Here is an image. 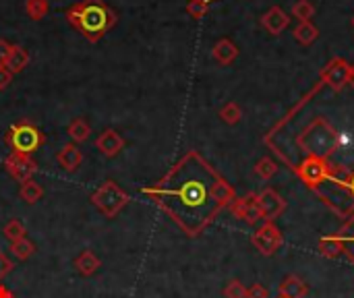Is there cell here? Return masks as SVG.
Here are the masks:
<instances>
[{"instance_id": "obj_1", "label": "cell", "mask_w": 354, "mask_h": 298, "mask_svg": "<svg viewBox=\"0 0 354 298\" xmlns=\"http://www.w3.org/2000/svg\"><path fill=\"white\" fill-rule=\"evenodd\" d=\"M141 193L187 236H199L236 199L234 188L197 151L185 153Z\"/></svg>"}, {"instance_id": "obj_2", "label": "cell", "mask_w": 354, "mask_h": 298, "mask_svg": "<svg viewBox=\"0 0 354 298\" xmlns=\"http://www.w3.org/2000/svg\"><path fill=\"white\" fill-rule=\"evenodd\" d=\"M64 17L87 42H99L118 23V15L104 0H77L64 11Z\"/></svg>"}, {"instance_id": "obj_3", "label": "cell", "mask_w": 354, "mask_h": 298, "mask_svg": "<svg viewBox=\"0 0 354 298\" xmlns=\"http://www.w3.org/2000/svg\"><path fill=\"white\" fill-rule=\"evenodd\" d=\"M5 143L9 145V149L13 153H25L32 156L36 153L44 143H46V135L42 133L40 127H36L30 121H19L15 123L7 133H5Z\"/></svg>"}, {"instance_id": "obj_4", "label": "cell", "mask_w": 354, "mask_h": 298, "mask_svg": "<svg viewBox=\"0 0 354 298\" xmlns=\"http://www.w3.org/2000/svg\"><path fill=\"white\" fill-rule=\"evenodd\" d=\"M131 201V197L125 188L118 186L114 180H106L93 195H91V203L93 208L104 216V218H116Z\"/></svg>"}, {"instance_id": "obj_5", "label": "cell", "mask_w": 354, "mask_h": 298, "mask_svg": "<svg viewBox=\"0 0 354 298\" xmlns=\"http://www.w3.org/2000/svg\"><path fill=\"white\" fill-rule=\"evenodd\" d=\"M253 247L261 253V255H274L282 245H284V236L280 232V228L274 222H263L251 236Z\"/></svg>"}, {"instance_id": "obj_6", "label": "cell", "mask_w": 354, "mask_h": 298, "mask_svg": "<svg viewBox=\"0 0 354 298\" xmlns=\"http://www.w3.org/2000/svg\"><path fill=\"white\" fill-rule=\"evenodd\" d=\"M5 170L9 172V176L17 182H25L30 178H34L36 170H38V164L32 156H25V153H9L7 160H5Z\"/></svg>"}, {"instance_id": "obj_7", "label": "cell", "mask_w": 354, "mask_h": 298, "mask_svg": "<svg viewBox=\"0 0 354 298\" xmlns=\"http://www.w3.org/2000/svg\"><path fill=\"white\" fill-rule=\"evenodd\" d=\"M257 206H259L261 220H266V222H274L286 210V201L274 188H266L257 195Z\"/></svg>"}, {"instance_id": "obj_8", "label": "cell", "mask_w": 354, "mask_h": 298, "mask_svg": "<svg viewBox=\"0 0 354 298\" xmlns=\"http://www.w3.org/2000/svg\"><path fill=\"white\" fill-rule=\"evenodd\" d=\"M230 212L234 214V218H239L247 224H257L261 222V214H259V206H257V195L249 193L245 197L234 199V201L228 206Z\"/></svg>"}, {"instance_id": "obj_9", "label": "cell", "mask_w": 354, "mask_h": 298, "mask_svg": "<svg viewBox=\"0 0 354 298\" xmlns=\"http://www.w3.org/2000/svg\"><path fill=\"white\" fill-rule=\"evenodd\" d=\"M127 141L118 135L114 129H106L104 133H99V137L95 139V147L106 156V158H116L125 149Z\"/></svg>"}, {"instance_id": "obj_10", "label": "cell", "mask_w": 354, "mask_h": 298, "mask_svg": "<svg viewBox=\"0 0 354 298\" xmlns=\"http://www.w3.org/2000/svg\"><path fill=\"white\" fill-rule=\"evenodd\" d=\"M321 77H323V81L329 83L333 89H340L342 85L348 83L350 66H348L344 60H333V62H329V64L321 71Z\"/></svg>"}, {"instance_id": "obj_11", "label": "cell", "mask_w": 354, "mask_h": 298, "mask_svg": "<svg viewBox=\"0 0 354 298\" xmlns=\"http://www.w3.org/2000/svg\"><path fill=\"white\" fill-rule=\"evenodd\" d=\"M309 294V286L298 275H286L278 288V298H305Z\"/></svg>"}, {"instance_id": "obj_12", "label": "cell", "mask_w": 354, "mask_h": 298, "mask_svg": "<svg viewBox=\"0 0 354 298\" xmlns=\"http://www.w3.org/2000/svg\"><path fill=\"white\" fill-rule=\"evenodd\" d=\"M56 162L64 172H77L79 166L83 164V153L75 143H67L58 153H56Z\"/></svg>"}, {"instance_id": "obj_13", "label": "cell", "mask_w": 354, "mask_h": 298, "mask_svg": "<svg viewBox=\"0 0 354 298\" xmlns=\"http://www.w3.org/2000/svg\"><path fill=\"white\" fill-rule=\"evenodd\" d=\"M317 247H319V253L323 257H327V259H338L344 253V240H342L340 232L319 238V245Z\"/></svg>"}, {"instance_id": "obj_14", "label": "cell", "mask_w": 354, "mask_h": 298, "mask_svg": "<svg viewBox=\"0 0 354 298\" xmlns=\"http://www.w3.org/2000/svg\"><path fill=\"white\" fill-rule=\"evenodd\" d=\"M75 269L83 275V277H89V275H93L97 269H99V265H102V261L93 255V251H83L77 259H75Z\"/></svg>"}, {"instance_id": "obj_15", "label": "cell", "mask_w": 354, "mask_h": 298, "mask_svg": "<svg viewBox=\"0 0 354 298\" xmlns=\"http://www.w3.org/2000/svg\"><path fill=\"white\" fill-rule=\"evenodd\" d=\"M27 64H30V52H27L23 46H13V50H11V54H9L5 66H7L13 75H17V73H21Z\"/></svg>"}, {"instance_id": "obj_16", "label": "cell", "mask_w": 354, "mask_h": 298, "mask_svg": "<svg viewBox=\"0 0 354 298\" xmlns=\"http://www.w3.org/2000/svg\"><path fill=\"white\" fill-rule=\"evenodd\" d=\"M236 56H239V48H236L230 40H220L215 46H213V58L220 62V64H230Z\"/></svg>"}, {"instance_id": "obj_17", "label": "cell", "mask_w": 354, "mask_h": 298, "mask_svg": "<svg viewBox=\"0 0 354 298\" xmlns=\"http://www.w3.org/2000/svg\"><path fill=\"white\" fill-rule=\"evenodd\" d=\"M286 25H288V17H286L284 11L278 9V7L272 9V11H268L266 17H263V27H266L268 32H272V34H280Z\"/></svg>"}, {"instance_id": "obj_18", "label": "cell", "mask_w": 354, "mask_h": 298, "mask_svg": "<svg viewBox=\"0 0 354 298\" xmlns=\"http://www.w3.org/2000/svg\"><path fill=\"white\" fill-rule=\"evenodd\" d=\"M19 197L23 199L25 203H30V206H34V203H38L40 199L44 197V188L34 180V178H30V180H25V182H21V188H19Z\"/></svg>"}, {"instance_id": "obj_19", "label": "cell", "mask_w": 354, "mask_h": 298, "mask_svg": "<svg viewBox=\"0 0 354 298\" xmlns=\"http://www.w3.org/2000/svg\"><path fill=\"white\" fill-rule=\"evenodd\" d=\"M67 133L71 135V139H73L75 143H83V141H87L89 135H91V127H89V123H87L85 119H75V121H71Z\"/></svg>"}, {"instance_id": "obj_20", "label": "cell", "mask_w": 354, "mask_h": 298, "mask_svg": "<svg viewBox=\"0 0 354 298\" xmlns=\"http://www.w3.org/2000/svg\"><path fill=\"white\" fill-rule=\"evenodd\" d=\"M50 11L48 0H25V13L32 21H42Z\"/></svg>"}, {"instance_id": "obj_21", "label": "cell", "mask_w": 354, "mask_h": 298, "mask_svg": "<svg viewBox=\"0 0 354 298\" xmlns=\"http://www.w3.org/2000/svg\"><path fill=\"white\" fill-rule=\"evenodd\" d=\"M11 253H13V257H17L19 261H27V259L36 253V245L25 236V238H19V240L11 243Z\"/></svg>"}, {"instance_id": "obj_22", "label": "cell", "mask_w": 354, "mask_h": 298, "mask_svg": "<svg viewBox=\"0 0 354 298\" xmlns=\"http://www.w3.org/2000/svg\"><path fill=\"white\" fill-rule=\"evenodd\" d=\"M220 119L226 123V125H236L241 119H243V110L236 102H228L220 108Z\"/></svg>"}, {"instance_id": "obj_23", "label": "cell", "mask_w": 354, "mask_h": 298, "mask_svg": "<svg viewBox=\"0 0 354 298\" xmlns=\"http://www.w3.org/2000/svg\"><path fill=\"white\" fill-rule=\"evenodd\" d=\"M278 172V166L272 158H261L257 164H255V174L263 180H270L274 178V174Z\"/></svg>"}, {"instance_id": "obj_24", "label": "cell", "mask_w": 354, "mask_h": 298, "mask_svg": "<svg viewBox=\"0 0 354 298\" xmlns=\"http://www.w3.org/2000/svg\"><path fill=\"white\" fill-rule=\"evenodd\" d=\"M342 240H344V253H348V257L354 263V218L344 226V230L340 232Z\"/></svg>"}, {"instance_id": "obj_25", "label": "cell", "mask_w": 354, "mask_h": 298, "mask_svg": "<svg viewBox=\"0 0 354 298\" xmlns=\"http://www.w3.org/2000/svg\"><path fill=\"white\" fill-rule=\"evenodd\" d=\"M25 226L19 222V220H11L7 226H5V230H3V234H5V238L9 240V243H15V240H19V238H25Z\"/></svg>"}, {"instance_id": "obj_26", "label": "cell", "mask_w": 354, "mask_h": 298, "mask_svg": "<svg viewBox=\"0 0 354 298\" xmlns=\"http://www.w3.org/2000/svg\"><path fill=\"white\" fill-rule=\"evenodd\" d=\"M224 298H247V286L239 280H230L224 286Z\"/></svg>"}, {"instance_id": "obj_27", "label": "cell", "mask_w": 354, "mask_h": 298, "mask_svg": "<svg viewBox=\"0 0 354 298\" xmlns=\"http://www.w3.org/2000/svg\"><path fill=\"white\" fill-rule=\"evenodd\" d=\"M294 36H296V40H298L300 44H311V42H315V38H317V29H315L309 21H303V23L296 27Z\"/></svg>"}, {"instance_id": "obj_28", "label": "cell", "mask_w": 354, "mask_h": 298, "mask_svg": "<svg viewBox=\"0 0 354 298\" xmlns=\"http://www.w3.org/2000/svg\"><path fill=\"white\" fill-rule=\"evenodd\" d=\"M292 13H294V17H298L300 21H309V19L315 15V7H313L311 3H307V0H298V3L294 5V9H292Z\"/></svg>"}, {"instance_id": "obj_29", "label": "cell", "mask_w": 354, "mask_h": 298, "mask_svg": "<svg viewBox=\"0 0 354 298\" xmlns=\"http://www.w3.org/2000/svg\"><path fill=\"white\" fill-rule=\"evenodd\" d=\"M209 9V3L207 0H189V5H187V13L193 17V19H201Z\"/></svg>"}, {"instance_id": "obj_30", "label": "cell", "mask_w": 354, "mask_h": 298, "mask_svg": "<svg viewBox=\"0 0 354 298\" xmlns=\"http://www.w3.org/2000/svg\"><path fill=\"white\" fill-rule=\"evenodd\" d=\"M247 298H270V292L263 284H253L247 288Z\"/></svg>"}, {"instance_id": "obj_31", "label": "cell", "mask_w": 354, "mask_h": 298, "mask_svg": "<svg viewBox=\"0 0 354 298\" xmlns=\"http://www.w3.org/2000/svg\"><path fill=\"white\" fill-rule=\"evenodd\" d=\"M13 267H15V263L3 251H0V280H5L13 271Z\"/></svg>"}, {"instance_id": "obj_32", "label": "cell", "mask_w": 354, "mask_h": 298, "mask_svg": "<svg viewBox=\"0 0 354 298\" xmlns=\"http://www.w3.org/2000/svg\"><path fill=\"white\" fill-rule=\"evenodd\" d=\"M13 81V73L7 66H0V91H5Z\"/></svg>"}, {"instance_id": "obj_33", "label": "cell", "mask_w": 354, "mask_h": 298, "mask_svg": "<svg viewBox=\"0 0 354 298\" xmlns=\"http://www.w3.org/2000/svg\"><path fill=\"white\" fill-rule=\"evenodd\" d=\"M11 50H13V44H9L7 40L0 38V66H5V62H7Z\"/></svg>"}, {"instance_id": "obj_34", "label": "cell", "mask_w": 354, "mask_h": 298, "mask_svg": "<svg viewBox=\"0 0 354 298\" xmlns=\"http://www.w3.org/2000/svg\"><path fill=\"white\" fill-rule=\"evenodd\" d=\"M344 188H348V190H350V195L354 197V172L344 180Z\"/></svg>"}, {"instance_id": "obj_35", "label": "cell", "mask_w": 354, "mask_h": 298, "mask_svg": "<svg viewBox=\"0 0 354 298\" xmlns=\"http://www.w3.org/2000/svg\"><path fill=\"white\" fill-rule=\"evenodd\" d=\"M0 298H17L9 288H5L3 284H0Z\"/></svg>"}, {"instance_id": "obj_36", "label": "cell", "mask_w": 354, "mask_h": 298, "mask_svg": "<svg viewBox=\"0 0 354 298\" xmlns=\"http://www.w3.org/2000/svg\"><path fill=\"white\" fill-rule=\"evenodd\" d=\"M352 25H354V19H352Z\"/></svg>"}, {"instance_id": "obj_37", "label": "cell", "mask_w": 354, "mask_h": 298, "mask_svg": "<svg viewBox=\"0 0 354 298\" xmlns=\"http://www.w3.org/2000/svg\"><path fill=\"white\" fill-rule=\"evenodd\" d=\"M207 3H211V0H207Z\"/></svg>"}]
</instances>
